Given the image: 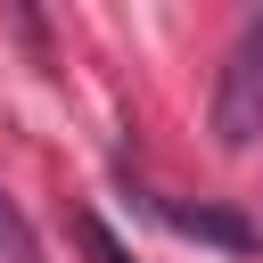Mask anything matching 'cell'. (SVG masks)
Wrapping results in <instances>:
<instances>
[{"instance_id":"1","label":"cell","mask_w":263,"mask_h":263,"mask_svg":"<svg viewBox=\"0 0 263 263\" xmlns=\"http://www.w3.org/2000/svg\"><path fill=\"white\" fill-rule=\"evenodd\" d=\"M255 132H263V16L238 25V41L222 58V82H214V140L247 148Z\"/></svg>"},{"instance_id":"2","label":"cell","mask_w":263,"mask_h":263,"mask_svg":"<svg viewBox=\"0 0 263 263\" xmlns=\"http://www.w3.org/2000/svg\"><path fill=\"white\" fill-rule=\"evenodd\" d=\"M181 238H214V247H255V222L230 214V205H156Z\"/></svg>"},{"instance_id":"3","label":"cell","mask_w":263,"mask_h":263,"mask_svg":"<svg viewBox=\"0 0 263 263\" xmlns=\"http://www.w3.org/2000/svg\"><path fill=\"white\" fill-rule=\"evenodd\" d=\"M0 263H41V247H33V230H25V214L0 197Z\"/></svg>"},{"instance_id":"4","label":"cell","mask_w":263,"mask_h":263,"mask_svg":"<svg viewBox=\"0 0 263 263\" xmlns=\"http://www.w3.org/2000/svg\"><path fill=\"white\" fill-rule=\"evenodd\" d=\"M82 238H90V255H99V263H132V255L107 238V222H82Z\"/></svg>"}]
</instances>
